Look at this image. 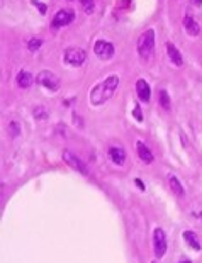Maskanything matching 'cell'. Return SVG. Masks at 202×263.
I'll list each match as a JSON object with an SVG mask.
<instances>
[{
  "mask_svg": "<svg viewBox=\"0 0 202 263\" xmlns=\"http://www.w3.org/2000/svg\"><path fill=\"white\" fill-rule=\"evenodd\" d=\"M168 183H170V189H172L177 195H180V197H182V195L185 194V192H183L182 183L178 182V178H177L175 175H170V177H168Z\"/></svg>",
  "mask_w": 202,
  "mask_h": 263,
  "instance_id": "16",
  "label": "cell"
},
{
  "mask_svg": "<svg viewBox=\"0 0 202 263\" xmlns=\"http://www.w3.org/2000/svg\"><path fill=\"white\" fill-rule=\"evenodd\" d=\"M41 44H43V39H39V37H31L29 41H27V49H29L31 53H34V51H38L39 48H41Z\"/></svg>",
  "mask_w": 202,
  "mask_h": 263,
  "instance_id": "18",
  "label": "cell"
},
{
  "mask_svg": "<svg viewBox=\"0 0 202 263\" xmlns=\"http://www.w3.org/2000/svg\"><path fill=\"white\" fill-rule=\"evenodd\" d=\"M85 60H87V53L83 51L82 48L70 46V48H66L63 53V63L70 66H82L85 63Z\"/></svg>",
  "mask_w": 202,
  "mask_h": 263,
  "instance_id": "3",
  "label": "cell"
},
{
  "mask_svg": "<svg viewBox=\"0 0 202 263\" xmlns=\"http://www.w3.org/2000/svg\"><path fill=\"white\" fill-rule=\"evenodd\" d=\"M114 44L109 43V41H105V39H97L94 44V53H95V57H97L99 60H102V61H109L112 57H114Z\"/></svg>",
  "mask_w": 202,
  "mask_h": 263,
  "instance_id": "5",
  "label": "cell"
},
{
  "mask_svg": "<svg viewBox=\"0 0 202 263\" xmlns=\"http://www.w3.org/2000/svg\"><path fill=\"white\" fill-rule=\"evenodd\" d=\"M153 263H156V261H153Z\"/></svg>",
  "mask_w": 202,
  "mask_h": 263,
  "instance_id": "28",
  "label": "cell"
},
{
  "mask_svg": "<svg viewBox=\"0 0 202 263\" xmlns=\"http://www.w3.org/2000/svg\"><path fill=\"white\" fill-rule=\"evenodd\" d=\"M178 263H194V261H190V260H182V261H178Z\"/></svg>",
  "mask_w": 202,
  "mask_h": 263,
  "instance_id": "26",
  "label": "cell"
},
{
  "mask_svg": "<svg viewBox=\"0 0 202 263\" xmlns=\"http://www.w3.org/2000/svg\"><path fill=\"white\" fill-rule=\"evenodd\" d=\"M74 119H75V126H77V127H80V129H82V127H83L82 117H80V116H77V112H74Z\"/></svg>",
  "mask_w": 202,
  "mask_h": 263,
  "instance_id": "24",
  "label": "cell"
},
{
  "mask_svg": "<svg viewBox=\"0 0 202 263\" xmlns=\"http://www.w3.org/2000/svg\"><path fill=\"white\" fill-rule=\"evenodd\" d=\"M32 4H34V5H36V7L39 9V12H41L43 15H44V14H46V10H48V7H46V5H44V4H41V2H39V0H32Z\"/></svg>",
  "mask_w": 202,
  "mask_h": 263,
  "instance_id": "23",
  "label": "cell"
},
{
  "mask_svg": "<svg viewBox=\"0 0 202 263\" xmlns=\"http://www.w3.org/2000/svg\"><path fill=\"white\" fill-rule=\"evenodd\" d=\"M74 19H75V12L71 9H60L51 21V27L53 29H60V27H65V26L71 24Z\"/></svg>",
  "mask_w": 202,
  "mask_h": 263,
  "instance_id": "7",
  "label": "cell"
},
{
  "mask_svg": "<svg viewBox=\"0 0 202 263\" xmlns=\"http://www.w3.org/2000/svg\"><path fill=\"white\" fill-rule=\"evenodd\" d=\"M80 4L83 5L85 12H92V9H94V0H80Z\"/></svg>",
  "mask_w": 202,
  "mask_h": 263,
  "instance_id": "22",
  "label": "cell"
},
{
  "mask_svg": "<svg viewBox=\"0 0 202 263\" xmlns=\"http://www.w3.org/2000/svg\"><path fill=\"white\" fill-rule=\"evenodd\" d=\"M34 117L38 121H46L48 119V112H46V109L43 107V105H39V107L34 109Z\"/></svg>",
  "mask_w": 202,
  "mask_h": 263,
  "instance_id": "19",
  "label": "cell"
},
{
  "mask_svg": "<svg viewBox=\"0 0 202 263\" xmlns=\"http://www.w3.org/2000/svg\"><path fill=\"white\" fill-rule=\"evenodd\" d=\"M38 83L41 87H44L46 90L49 92H58L60 90V87H61V82H60V78L56 77L53 71H49V70H43V71H39L38 73Z\"/></svg>",
  "mask_w": 202,
  "mask_h": 263,
  "instance_id": "4",
  "label": "cell"
},
{
  "mask_svg": "<svg viewBox=\"0 0 202 263\" xmlns=\"http://www.w3.org/2000/svg\"><path fill=\"white\" fill-rule=\"evenodd\" d=\"M136 185H138L139 189H141V190H144V185H143V182H141V180H136Z\"/></svg>",
  "mask_w": 202,
  "mask_h": 263,
  "instance_id": "25",
  "label": "cell"
},
{
  "mask_svg": "<svg viewBox=\"0 0 202 263\" xmlns=\"http://www.w3.org/2000/svg\"><path fill=\"white\" fill-rule=\"evenodd\" d=\"M136 95L141 102H150L151 99V87L150 83L144 80V78H139L136 82Z\"/></svg>",
  "mask_w": 202,
  "mask_h": 263,
  "instance_id": "9",
  "label": "cell"
},
{
  "mask_svg": "<svg viewBox=\"0 0 202 263\" xmlns=\"http://www.w3.org/2000/svg\"><path fill=\"white\" fill-rule=\"evenodd\" d=\"M133 116H134V119H136L138 122H143V112H141V107H139V104H134Z\"/></svg>",
  "mask_w": 202,
  "mask_h": 263,
  "instance_id": "21",
  "label": "cell"
},
{
  "mask_svg": "<svg viewBox=\"0 0 202 263\" xmlns=\"http://www.w3.org/2000/svg\"><path fill=\"white\" fill-rule=\"evenodd\" d=\"M63 160H65V163H68V166H71V168L77 170L78 173H82V175H88V170H87L85 163H83L78 156H75L74 153H71L70 149L63 151Z\"/></svg>",
  "mask_w": 202,
  "mask_h": 263,
  "instance_id": "8",
  "label": "cell"
},
{
  "mask_svg": "<svg viewBox=\"0 0 202 263\" xmlns=\"http://www.w3.org/2000/svg\"><path fill=\"white\" fill-rule=\"evenodd\" d=\"M158 102H160V105H161V109L170 110V107H172V104H170V95H168L167 90H160Z\"/></svg>",
  "mask_w": 202,
  "mask_h": 263,
  "instance_id": "17",
  "label": "cell"
},
{
  "mask_svg": "<svg viewBox=\"0 0 202 263\" xmlns=\"http://www.w3.org/2000/svg\"><path fill=\"white\" fill-rule=\"evenodd\" d=\"M183 29H185V32H187L189 36H192V37H195V36H199L200 34V26H199V22L195 21L192 15H185L183 17Z\"/></svg>",
  "mask_w": 202,
  "mask_h": 263,
  "instance_id": "10",
  "label": "cell"
},
{
  "mask_svg": "<svg viewBox=\"0 0 202 263\" xmlns=\"http://www.w3.org/2000/svg\"><path fill=\"white\" fill-rule=\"evenodd\" d=\"M119 82L121 80L117 75H109L105 80L99 82L90 90V97H88L94 107H100V105H104L107 100H111L112 95L116 93L117 87H119Z\"/></svg>",
  "mask_w": 202,
  "mask_h": 263,
  "instance_id": "1",
  "label": "cell"
},
{
  "mask_svg": "<svg viewBox=\"0 0 202 263\" xmlns=\"http://www.w3.org/2000/svg\"><path fill=\"white\" fill-rule=\"evenodd\" d=\"M15 82H17L19 88H29L32 85V75L27 70H21L17 73V78H15Z\"/></svg>",
  "mask_w": 202,
  "mask_h": 263,
  "instance_id": "14",
  "label": "cell"
},
{
  "mask_svg": "<svg viewBox=\"0 0 202 263\" xmlns=\"http://www.w3.org/2000/svg\"><path fill=\"white\" fill-rule=\"evenodd\" d=\"M9 133H10V136H12V138H17L19 136L21 129H19V122L17 121H12L9 124Z\"/></svg>",
  "mask_w": 202,
  "mask_h": 263,
  "instance_id": "20",
  "label": "cell"
},
{
  "mask_svg": "<svg viewBox=\"0 0 202 263\" xmlns=\"http://www.w3.org/2000/svg\"><path fill=\"white\" fill-rule=\"evenodd\" d=\"M183 239L187 241V245H190V248H194L195 251L202 250L200 239H199V236L194 231H183Z\"/></svg>",
  "mask_w": 202,
  "mask_h": 263,
  "instance_id": "15",
  "label": "cell"
},
{
  "mask_svg": "<svg viewBox=\"0 0 202 263\" xmlns=\"http://www.w3.org/2000/svg\"><path fill=\"white\" fill-rule=\"evenodd\" d=\"M167 53H168V58H170V61L175 66H182L183 65V57L180 54V51H178V48L175 46V44L167 43Z\"/></svg>",
  "mask_w": 202,
  "mask_h": 263,
  "instance_id": "12",
  "label": "cell"
},
{
  "mask_svg": "<svg viewBox=\"0 0 202 263\" xmlns=\"http://www.w3.org/2000/svg\"><path fill=\"white\" fill-rule=\"evenodd\" d=\"M153 250L156 258H163L167 253V234L161 228H155L153 231Z\"/></svg>",
  "mask_w": 202,
  "mask_h": 263,
  "instance_id": "6",
  "label": "cell"
},
{
  "mask_svg": "<svg viewBox=\"0 0 202 263\" xmlns=\"http://www.w3.org/2000/svg\"><path fill=\"white\" fill-rule=\"evenodd\" d=\"M109 156H111V160L114 161L116 165H119V166H122L126 163V151L122 149L121 146H111L109 148Z\"/></svg>",
  "mask_w": 202,
  "mask_h": 263,
  "instance_id": "13",
  "label": "cell"
},
{
  "mask_svg": "<svg viewBox=\"0 0 202 263\" xmlns=\"http://www.w3.org/2000/svg\"><path fill=\"white\" fill-rule=\"evenodd\" d=\"M136 151H138V156H139V160L144 161V163H153V153H151V149L144 144L143 141H138L136 143Z\"/></svg>",
  "mask_w": 202,
  "mask_h": 263,
  "instance_id": "11",
  "label": "cell"
},
{
  "mask_svg": "<svg viewBox=\"0 0 202 263\" xmlns=\"http://www.w3.org/2000/svg\"><path fill=\"white\" fill-rule=\"evenodd\" d=\"M138 54L143 61H148L155 53V29H146L138 37Z\"/></svg>",
  "mask_w": 202,
  "mask_h": 263,
  "instance_id": "2",
  "label": "cell"
},
{
  "mask_svg": "<svg viewBox=\"0 0 202 263\" xmlns=\"http://www.w3.org/2000/svg\"><path fill=\"white\" fill-rule=\"evenodd\" d=\"M195 4H197V5H202V0H195Z\"/></svg>",
  "mask_w": 202,
  "mask_h": 263,
  "instance_id": "27",
  "label": "cell"
}]
</instances>
